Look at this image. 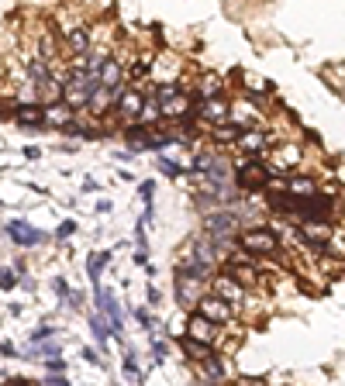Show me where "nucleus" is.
Returning <instances> with one entry per match:
<instances>
[{
	"mask_svg": "<svg viewBox=\"0 0 345 386\" xmlns=\"http://www.w3.org/2000/svg\"><path fill=\"white\" fill-rule=\"evenodd\" d=\"M238 249L252 252L256 259H269V256H280L283 242H280V231H276V228L259 224V228H245V231L238 235Z\"/></svg>",
	"mask_w": 345,
	"mask_h": 386,
	"instance_id": "obj_1",
	"label": "nucleus"
},
{
	"mask_svg": "<svg viewBox=\"0 0 345 386\" xmlns=\"http://www.w3.org/2000/svg\"><path fill=\"white\" fill-rule=\"evenodd\" d=\"M231 176H235V186H238L242 193H256V190H266L273 170L262 166L256 156H245V159H238V163L231 166Z\"/></svg>",
	"mask_w": 345,
	"mask_h": 386,
	"instance_id": "obj_2",
	"label": "nucleus"
},
{
	"mask_svg": "<svg viewBox=\"0 0 345 386\" xmlns=\"http://www.w3.org/2000/svg\"><path fill=\"white\" fill-rule=\"evenodd\" d=\"M204 283H211V280L201 276V273H194V269H183V266H180V273H176V301H180V307H197V301L208 294Z\"/></svg>",
	"mask_w": 345,
	"mask_h": 386,
	"instance_id": "obj_3",
	"label": "nucleus"
},
{
	"mask_svg": "<svg viewBox=\"0 0 345 386\" xmlns=\"http://www.w3.org/2000/svg\"><path fill=\"white\" fill-rule=\"evenodd\" d=\"M145 97H149V93H145V90H142L138 83H135V86H125V90H121V97H118V104H114V107H118V118H121L125 125H135V121L142 118Z\"/></svg>",
	"mask_w": 345,
	"mask_h": 386,
	"instance_id": "obj_4",
	"label": "nucleus"
},
{
	"mask_svg": "<svg viewBox=\"0 0 345 386\" xmlns=\"http://www.w3.org/2000/svg\"><path fill=\"white\" fill-rule=\"evenodd\" d=\"M194 310H197V314H204V317H208V321H215V324H228V321H231V314H235V307L224 301V297L211 294V290H208V294L197 301V307H194Z\"/></svg>",
	"mask_w": 345,
	"mask_h": 386,
	"instance_id": "obj_5",
	"label": "nucleus"
},
{
	"mask_svg": "<svg viewBox=\"0 0 345 386\" xmlns=\"http://www.w3.org/2000/svg\"><path fill=\"white\" fill-rule=\"evenodd\" d=\"M211 294L224 297V301L231 303L235 310H238L242 303L249 301V297H245V287H242L235 276H228V273H217V276H211Z\"/></svg>",
	"mask_w": 345,
	"mask_h": 386,
	"instance_id": "obj_6",
	"label": "nucleus"
},
{
	"mask_svg": "<svg viewBox=\"0 0 345 386\" xmlns=\"http://www.w3.org/2000/svg\"><path fill=\"white\" fill-rule=\"evenodd\" d=\"M204 228H208V235L215 238V245H221V242H228V238L235 235L238 221H235V214H228V211H215V214L204 217Z\"/></svg>",
	"mask_w": 345,
	"mask_h": 386,
	"instance_id": "obj_7",
	"label": "nucleus"
},
{
	"mask_svg": "<svg viewBox=\"0 0 345 386\" xmlns=\"http://www.w3.org/2000/svg\"><path fill=\"white\" fill-rule=\"evenodd\" d=\"M197 114L204 121H211V125H224L228 114H231V104L217 93V97H208V100H197Z\"/></svg>",
	"mask_w": 345,
	"mask_h": 386,
	"instance_id": "obj_8",
	"label": "nucleus"
},
{
	"mask_svg": "<svg viewBox=\"0 0 345 386\" xmlns=\"http://www.w3.org/2000/svg\"><path fill=\"white\" fill-rule=\"evenodd\" d=\"M73 118H76V107H69L66 100H52V104H45V128H69L73 125Z\"/></svg>",
	"mask_w": 345,
	"mask_h": 386,
	"instance_id": "obj_9",
	"label": "nucleus"
},
{
	"mask_svg": "<svg viewBox=\"0 0 345 386\" xmlns=\"http://www.w3.org/2000/svg\"><path fill=\"white\" fill-rule=\"evenodd\" d=\"M217 328L221 324H215V321H208L204 314H190V321H187V335L190 338H197V342H208V345H217Z\"/></svg>",
	"mask_w": 345,
	"mask_h": 386,
	"instance_id": "obj_10",
	"label": "nucleus"
},
{
	"mask_svg": "<svg viewBox=\"0 0 345 386\" xmlns=\"http://www.w3.org/2000/svg\"><path fill=\"white\" fill-rule=\"evenodd\" d=\"M235 145H238L245 156H259V152H266V149L273 145V138H269L262 128H242V135H238Z\"/></svg>",
	"mask_w": 345,
	"mask_h": 386,
	"instance_id": "obj_11",
	"label": "nucleus"
},
{
	"mask_svg": "<svg viewBox=\"0 0 345 386\" xmlns=\"http://www.w3.org/2000/svg\"><path fill=\"white\" fill-rule=\"evenodd\" d=\"M304 159V149L297 142H276V170L273 172H294Z\"/></svg>",
	"mask_w": 345,
	"mask_h": 386,
	"instance_id": "obj_12",
	"label": "nucleus"
},
{
	"mask_svg": "<svg viewBox=\"0 0 345 386\" xmlns=\"http://www.w3.org/2000/svg\"><path fill=\"white\" fill-rule=\"evenodd\" d=\"M62 39L69 45V52L73 55H86L90 48H93V35H90V28L86 25H73V28H66L62 32Z\"/></svg>",
	"mask_w": 345,
	"mask_h": 386,
	"instance_id": "obj_13",
	"label": "nucleus"
},
{
	"mask_svg": "<svg viewBox=\"0 0 345 386\" xmlns=\"http://www.w3.org/2000/svg\"><path fill=\"white\" fill-rule=\"evenodd\" d=\"M152 73H156V80L159 83H166V76L170 80H180V73H183V62L176 59V55H156V62H152Z\"/></svg>",
	"mask_w": 345,
	"mask_h": 386,
	"instance_id": "obj_14",
	"label": "nucleus"
},
{
	"mask_svg": "<svg viewBox=\"0 0 345 386\" xmlns=\"http://www.w3.org/2000/svg\"><path fill=\"white\" fill-rule=\"evenodd\" d=\"M14 121L28 125V128H39V125H45V107H39V104H18L14 107Z\"/></svg>",
	"mask_w": 345,
	"mask_h": 386,
	"instance_id": "obj_15",
	"label": "nucleus"
},
{
	"mask_svg": "<svg viewBox=\"0 0 345 386\" xmlns=\"http://www.w3.org/2000/svg\"><path fill=\"white\" fill-rule=\"evenodd\" d=\"M287 190H290L294 197H311V193H318L321 186H318V179H314V176H307V172H290Z\"/></svg>",
	"mask_w": 345,
	"mask_h": 386,
	"instance_id": "obj_16",
	"label": "nucleus"
},
{
	"mask_svg": "<svg viewBox=\"0 0 345 386\" xmlns=\"http://www.w3.org/2000/svg\"><path fill=\"white\" fill-rule=\"evenodd\" d=\"M256 118H259V107L256 104H231V114H228V121H235L238 128H252L256 125Z\"/></svg>",
	"mask_w": 345,
	"mask_h": 386,
	"instance_id": "obj_17",
	"label": "nucleus"
},
{
	"mask_svg": "<svg viewBox=\"0 0 345 386\" xmlns=\"http://www.w3.org/2000/svg\"><path fill=\"white\" fill-rule=\"evenodd\" d=\"M180 348H183V355H187L190 362H201V359L215 355V345L197 342V338H190V335H183V338H180Z\"/></svg>",
	"mask_w": 345,
	"mask_h": 386,
	"instance_id": "obj_18",
	"label": "nucleus"
},
{
	"mask_svg": "<svg viewBox=\"0 0 345 386\" xmlns=\"http://www.w3.org/2000/svg\"><path fill=\"white\" fill-rule=\"evenodd\" d=\"M7 231H11V238H14L18 245H39V242H45V235H42V231L28 228L25 221H14V224H11Z\"/></svg>",
	"mask_w": 345,
	"mask_h": 386,
	"instance_id": "obj_19",
	"label": "nucleus"
},
{
	"mask_svg": "<svg viewBox=\"0 0 345 386\" xmlns=\"http://www.w3.org/2000/svg\"><path fill=\"white\" fill-rule=\"evenodd\" d=\"M55 55H59V39H55L52 28H42V32H39V59L55 66Z\"/></svg>",
	"mask_w": 345,
	"mask_h": 386,
	"instance_id": "obj_20",
	"label": "nucleus"
},
{
	"mask_svg": "<svg viewBox=\"0 0 345 386\" xmlns=\"http://www.w3.org/2000/svg\"><path fill=\"white\" fill-rule=\"evenodd\" d=\"M97 76H100V86H111V90H114V86H121L125 66H121L118 59H111V55H107V62L100 66V73H97Z\"/></svg>",
	"mask_w": 345,
	"mask_h": 386,
	"instance_id": "obj_21",
	"label": "nucleus"
},
{
	"mask_svg": "<svg viewBox=\"0 0 345 386\" xmlns=\"http://www.w3.org/2000/svg\"><path fill=\"white\" fill-rule=\"evenodd\" d=\"M194 366H197L201 380H211V383H221V380H224V362H221V359H215V355H208V359L194 362Z\"/></svg>",
	"mask_w": 345,
	"mask_h": 386,
	"instance_id": "obj_22",
	"label": "nucleus"
},
{
	"mask_svg": "<svg viewBox=\"0 0 345 386\" xmlns=\"http://www.w3.org/2000/svg\"><path fill=\"white\" fill-rule=\"evenodd\" d=\"M221 93V76L217 73H204L201 83H197V100H208V97H217Z\"/></svg>",
	"mask_w": 345,
	"mask_h": 386,
	"instance_id": "obj_23",
	"label": "nucleus"
},
{
	"mask_svg": "<svg viewBox=\"0 0 345 386\" xmlns=\"http://www.w3.org/2000/svg\"><path fill=\"white\" fill-rule=\"evenodd\" d=\"M159 118H163V104H159V97H156V100L145 97V107H142V118H138V121H142V125H156Z\"/></svg>",
	"mask_w": 345,
	"mask_h": 386,
	"instance_id": "obj_24",
	"label": "nucleus"
},
{
	"mask_svg": "<svg viewBox=\"0 0 345 386\" xmlns=\"http://www.w3.org/2000/svg\"><path fill=\"white\" fill-rule=\"evenodd\" d=\"M238 135H242V128H238L235 121L215 125V138H217V142H238Z\"/></svg>",
	"mask_w": 345,
	"mask_h": 386,
	"instance_id": "obj_25",
	"label": "nucleus"
},
{
	"mask_svg": "<svg viewBox=\"0 0 345 386\" xmlns=\"http://www.w3.org/2000/svg\"><path fill=\"white\" fill-rule=\"evenodd\" d=\"M242 83H245V90H252V93H269V83L252 76V73H242Z\"/></svg>",
	"mask_w": 345,
	"mask_h": 386,
	"instance_id": "obj_26",
	"label": "nucleus"
},
{
	"mask_svg": "<svg viewBox=\"0 0 345 386\" xmlns=\"http://www.w3.org/2000/svg\"><path fill=\"white\" fill-rule=\"evenodd\" d=\"M111 262V252H100V256H93L90 259V276L93 280H100V273H104V266Z\"/></svg>",
	"mask_w": 345,
	"mask_h": 386,
	"instance_id": "obj_27",
	"label": "nucleus"
},
{
	"mask_svg": "<svg viewBox=\"0 0 345 386\" xmlns=\"http://www.w3.org/2000/svg\"><path fill=\"white\" fill-rule=\"evenodd\" d=\"M159 170L166 172V176H180V172H183V166H180V163H172V159H166V156H163V159H159Z\"/></svg>",
	"mask_w": 345,
	"mask_h": 386,
	"instance_id": "obj_28",
	"label": "nucleus"
},
{
	"mask_svg": "<svg viewBox=\"0 0 345 386\" xmlns=\"http://www.w3.org/2000/svg\"><path fill=\"white\" fill-rule=\"evenodd\" d=\"M125 376H128V380H142V373H138V366H135V355H125Z\"/></svg>",
	"mask_w": 345,
	"mask_h": 386,
	"instance_id": "obj_29",
	"label": "nucleus"
},
{
	"mask_svg": "<svg viewBox=\"0 0 345 386\" xmlns=\"http://www.w3.org/2000/svg\"><path fill=\"white\" fill-rule=\"evenodd\" d=\"M93 331H97V342H107V335H111V328L100 317H93Z\"/></svg>",
	"mask_w": 345,
	"mask_h": 386,
	"instance_id": "obj_30",
	"label": "nucleus"
},
{
	"mask_svg": "<svg viewBox=\"0 0 345 386\" xmlns=\"http://www.w3.org/2000/svg\"><path fill=\"white\" fill-rule=\"evenodd\" d=\"M18 280H14V273H7V269H0V290H11Z\"/></svg>",
	"mask_w": 345,
	"mask_h": 386,
	"instance_id": "obj_31",
	"label": "nucleus"
},
{
	"mask_svg": "<svg viewBox=\"0 0 345 386\" xmlns=\"http://www.w3.org/2000/svg\"><path fill=\"white\" fill-rule=\"evenodd\" d=\"M52 335H55V331H52V328H39V331H35V335H32V342H48V338H52Z\"/></svg>",
	"mask_w": 345,
	"mask_h": 386,
	"instance_id": "obj_32",
	"label": "nucleus"
},
{
	"mask_svg": "<svg viewBox=\"0 0 345 386\" xmlns=\"http://www.w3.org/2000/svg\"><path fill=\"white\" fill-rule=\"evenodd\" d=\"M135 317H138V324H145V328H152V317L142 310V307H135Z\"/></svg>",
	"mask_w": 345,
	"mask_h": 386,
	"instance_id": "obj_33",
	"label": "nucleus"
},
{
	"mask_svg": "<svg viewBox=\"0 0 345 386\" xmlns=\"http://www.w3.org/2000/svg\"><path fill=\"white\" fill-rule=\"evenodd\" d=\"M142 200H145V207L152 204V183H142Z\"/></svg>",
	"mask_w": 345,
	"mask_h": 386,
	"instance_id": "obj_34",
	"label": "nucleus"
},
{
	"mask_svg": "<svg viewBox=\"0 0 345 386\" xmlns=\"http://www.w3.org/2000/svg\"><path fill=\"white\" fill-rule=\"evenodd\" d=\"M73 231H76V224H73V221H66V224H62V228H59V238H69V235H73Z\"/></svg>",
	"mask_w": 345,
	"mask_h": 386,
	"instance_id": "obj_35",
	"label": "nucleus"
},
{
	"mask_svg": "<svg viewBox=\"0 0 345 386\" xmlns=\"http://www.w3.org/2000/svg\"><path fill=\"white\" fill-rule=\"evenodd\" d=\"M152 352H156V359H159V362H163V359H166V352H170V348H166V345H163V342H156V348H152Z\"/></svg>",
	"mask_w": 345,
	"mask_h": 386,
	"instance_id": "obj_36",
	"label": "nucleus"
},
{
	"mask_svg": "<svg viewBox=\"0 0 345 386\" xmlns=\"http://www.w3.org/2000/svg\"><path fill=\"white\" fill-rule=\"evenodd\" d=\"M83 359H86V362H97V366H100V355H97L93 348H83Z\"/></svg>",
	"mask_w": 345,
	"mask_h": 386,
	"instance_id": "obj_37",
	"label": "nucleus"
}]
</instances>
